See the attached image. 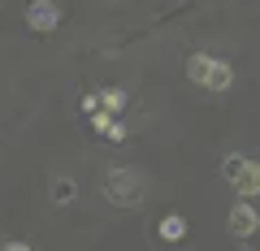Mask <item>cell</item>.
Listing matches in <instances>:
<instances>
[{"label":"cell","mask_w":260,"mask_h":251,"mask_svg":"<svg viewBox=\"0 0 260 251\" xmlns=\"http://www.w3.org/2000/svg\"><path fill=\"white\" fill-rule=\"evenodd\" d=\"M221 173H225V182H230L243 199L260 195V165H251V160H243V156H225Z\"/></svg>","instance_id":"1"},{"label":"cell","mask_w":260,"mask_h":251,"mask_svg":"<svg viewBox=\"0 0 260 251\" xmlns=\"http://www.w3.org/2000/svg\"><path fill=\"white\" fill-rule=\"evenodd\" d=\"M109 199H117V204H139L143 199V182L135 169H113L109 173Z\"/></svg>","instance_id":"2"},{"label":"cell","mask_w":260,"mask_h":251,"mask_svg":"<svg viewBox=\"0 0 260 251\" xmlns=\"http://www.w3.org/2000/svg\"><path fill=\"white\" fill-rule=\"evenodd\" d=\"M26 22H30V30H52L56 22H61V9H56L52 0H35L26 9Z\"/></svg>","instance_id":"3"},{"label":"cell","mask_w":260,"mask_h":251,"mask_svg":"<svg viewBox=\"0 0 260 251\" xmlns=\"http://www.w3.org/2000/svg\"><path fill=\"white\" fill-rule=\"evenodd\" d=\"M256 225H260V212H256L251 204H239V208L230 212V230L239 234V238H247V234L256 230Z\"/></svg>","instance_id":"4"},{"label":"cell","mask_w":260,"mask_h":251,"mask_svg":"<svg viewBox=\"0 0 260 251\" xmlns=\"http://www.w3.org/2000/svg\"><path fill=\"white\" fill-rule=\"evenodd\" d=\"M230 83H234V69H230V65H221V61H213V69H208L204 87H208V91H225Z\"/></svg>","instance_id":"5"},{"label":"cell","mask_w":260,"mask_h":251,"mask_svg":"<svg viewBox=\"0 0 260 251\" xmlns=\"http://www.w3.org/2000/svg\"><path fill=\"white\" fill-rule=\"evenodd\" d=\"M208 69H213V56H204V52H195L191 61H186V74H191V83H204Z\"/></svg>","instance_id":"6"},{"label":"cell","mask_w":260,"mask_h":251,"mask_svg":"<svg viewBox=\"0 0 260 251\" xmlns=\"http://www.w3.org/2000/svg\"><path fill=\"white\" fill-rule=\"evenodd\" d=\"M182 234H186V221H182V217H165V221H160V238L174 242V238H182Z\"/></svg>","instance_id":"7"},{"label":"cell","mask_w":260,"mask_h":251,"mask_svg":"<svg viewBox=\"0 0 260 251\" xmlns=\"http://www.w3.org/2000/svg\"><path fill=\"white\" fill-rule=\"evenodd\" d=\"M52 199H56V204H70V199H74V182H70V177H56Z\"/></svg>","instance_id":"8"},{"label":"cell","mask_w":260,"mask_h":251,"mask_svg":"<svg viewBox=\"0 0 260 251\" xmlns=\"http://www.w3.org/2000/svg\"><path fill=\"white\" fill-rule=\"evenodd\" d=\"M121 104H126V91H121V87H109V91H104V109H109V113H117Z\"/></svg>","instance_id":"9"},{"label":"cell","mask_w":260,"mask_h":251,"mask_svg":"<svg viewBox=\"0 0 260 251\" xmlns=\"http://www.w3.org/2000/svg\"><path fill=\"white\" fill-rule=\"evenodd\" d=\"M104 134H109V139H126V126H121V121H109V126H104Z\"/></svg>","instance_id":"10"},{"label":"cell","mask_w":260,"mask_h":251,"mask_svg":"<svg viewBox=\"0 0 260 251\" xmlns=\"http://www.w3.org/2000/svg\"><path fill=\"white\" fill-rule=\"evenodd\" d=\"M83 109H87V113H100V109H104V95H87Z\"/></svg>","instance_id":"11"}]
</instances>
